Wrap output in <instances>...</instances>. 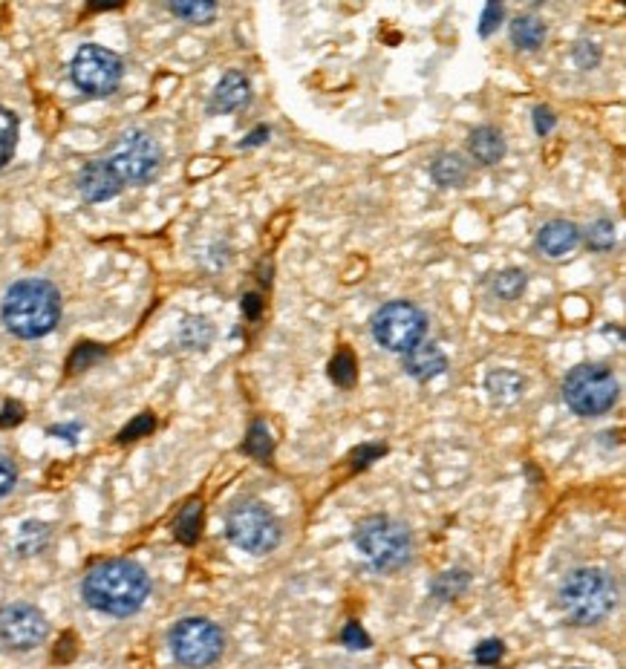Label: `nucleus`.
Listing matches in <instances>:
<instances>
[{"instance_id":"obj_1","label":"nucleus","mask_w":626,"mask_h":669,"mask_svg":"<svg viewBox=\"0 0 626 669\" xmlns=\"http://www.w3.org/2000/svg\"><path fill=\"white\" fill-rule=\"evenodd\" d=\"M81 595L90 609L127 618L136 615L151 595V577L133 560H104L87 571Z\"/></svg>"},{"instance_id":"obj_2","label":"nucleus","mask_w":626,"mask_h":669,"mask_svg":"<svg viewBox=\"0 0 626 669\" xmlns=\"http://www.w3.org/2000/svg\"><path fill=\"white\" fill-rule=\"evenodd\" d=\"M3 326L24 341H35L50 335L61 321V295L50 280L26 277L9 286L0 306Z\"/></svg>"},{"instance_id":"obj_3","label":"nucleus","mask_w":626,"mask_h":669,"mask_svg":"<svg viewBox=\"0 0 626 669\" xmlns=\"http://www.w3.org/2000/svg\"><path fill=\"white\" fill-rule=\"evenodd\" d=\"M618 583L606 569H575L560 583V609L575 626H595L612 615Z\"/></svg>"},{"instance_id":"obj_4","label":"nucleus","mask_w":626,"mask_h":669,"mask_svg":"<svg viewBox=\"0 0 626 669\" xmlns=\"http://www.w3.org/2000/svg\"><path fill=\"white\" fill-rule=\"evenodd\" d=\"M355 548L378 571L401 569L413 554V537L390 517H367L355 525Z\"/></svg>"},{"instance_id":"obj_5","label":"nucleus","mask_w":626,"mask_h":669,"mask_svg":"<svg viewBox=\"0 0 626 669\" xmlns=\"http://www.w3.org/2000/svg\"><path fill=\"white\" fill-rule=\"evenodd\" d=\"M563 398L577 416L595 419L615 407L618 401V381L612 370L601 364H580L563 381Z\"/></svg>"},{"instance_id":"obj_6","label":"nucleus","mask_w":626,"mask_h":669,"mask_svg":"<svg viewBox=\"0 0 626 669\" xmlns=\"http://www.w3.org/2000/svg\"><path fill=\"white\" fill-rule=\"evenodd\" d=\"M223 649H226L223 629L205 618L179 620L171 632V652L176 664L188 669H205L217 664Z\"/></svg>"},{"instance_id":"obj_7","label":"nucleus","mask_w":626,"mask_h":669,"mask_svg":"<svg viewBox=\"0 0 626 669\" xmlns=\"http://www.w3.org/2000/svg\"><path fill=\"white\" fill-rule=\"evenodd\" d=\"M425 312L407 300H390L373 315V338L390 352H410L425 341Z\"/></svg>"},{"instance_id":"obj_8","label":"nucleus","mask_w":626,"mask_h":669,"mask_svg":"<svg viewBox=\"0 0 626 669\" xmlns=\"http://www.w3.org/2000/svg\"><path fill=\"white\" fill-rule=\"evenodd\" d=\"M125 64L122 58L99 44H84L70 61V78L87 96H110L122 84Z\"/></svg>"},{"instance_id":"obj_9","label":"nucleus","mask_w":626,"mask_h":669,"mask_svg":"<svg viewBox=\"0 0 626 669\" xmlns=\"http://www.w3.org/2000/svg\"><path fill=\"white\" fill-rule=\"evenodd\" d=\"M228 540L249 554H269L280 543V522L263 502H243L226 520Z\"/></svg>"},{"instance_id":"obj_10","label":"nucleus","mask_w":626,"mask_h":669,"mask_svg":"<svg viewBox=\"0 0 626 669\" xmlns=\"http://www.w3.org/2000/svg\"><path fill=\"white\" fill-rule=\"evenodd\" d=\"M107 165L119 176L122 185H145V182H151L162 165V148L148 133L127 130L113 153L107 156Z\"/></svg>"},{"instance_id":"obj_11","label":"nucleus","mask_w":626,"mask_h":669,"mask_svg":"<svg viewBox=\"0 0 626 669\" xmlns=\"http://www.w3.org/2000/svg\"><path fill=\"white\" fill-rule=\"evenodd\" d=\"M50 635L44 612L32 603H9L0 609V644L12 652H29Z\"/></svg>"},{"instance_id":"obj_12","label":"nucleus","mask_w":626,"mask_h":669,"mask_svg":"<svg viewBox=\"0 0 626 669\" xmlns=\"http://www.w3.org/2000/svg\"><path fill=\"white\" fill-rule=\"evenodd\" d=\"M125 185L119 182V176L110 171L107 159H99V162H90L81 168L78 174V194L87 199V202H107L113 199Z\"/></svg>"},{"instance_id":"obj_13","label":"nucleus","mask_w":626,"mask_h":669,"mask_svg":"<svg viewBox=\"0 0 626 669\" xmlns=\"http://www.w3.org/2000/svg\"><path fill=\"white\" fill-rule=\"evenodd\" d=\"M249 96H251L249 78L243 73H237V70H231V73L223 75L220 84L214 87V96H211L208 110H211V113H234V110H240V107L249 104Z\"/></svg>"},{"instance_id":"obj_14","label":"nucleus","mask_w":626,"mask_h":669,"mask_svg":"<svg viewBox=\"0 0 626 669\" xmlns=\"http://www.w3.org/2000/svg\"><path fill=\"white\" fill-rule=\"evenodd\" d=\"M448 370V358L436 344H416L410 352H404V372L416 381H430Z\"/></svg>"},{"instance_id":"obj_15","label":"nucleus","mask_w":626,"mask_h":669,"mask_svg":"<svg viewBox=\"0 0 626 669\" xmlns=\"http://www.w3.org/2000/svg\"><path fill=\"white\" fill-rule=\"evenodd\" d=\"M577 243H580V228L569 220H551L540 228L537 237V246L549 257H566L569 251H575Z\"/></svg>"},{"instance_id":"obj_16","label":"nucleus","mask_w":626,"mask_h":669,"mask_svg":"<svg viewBox=\"0 0 626 669\" xmlns=\"http://www.w3.org/2000/svg\"><path fill=\"white\" fill-rule=\"evenodd\" d=\"M468 148H471V156L482 165H497L505 156V139L497 127H476L468 139Z\"/></svg>"},{"instance_id":"obj_17","label":"nucleus","mask_w":626,"mask_h":669,"mask_svg":"<svg viewBox=\"0 0 626 669\" xmlns=\"http://www.w3.org/2000/svg\"><path fill=\"white\" fill-rule=\"evenodd\" d=\"M485 390L494 404H514L523 398V390H526V381L523 375H517L514 370H497L488 375L485 381Z\"/></svg>"},{"instance_id":"obj_18","label":"nucleus","mask_w":626,"mask_h":669,"mask_svg":"<svg viewBox=\"0 0 626 669\" xmlns=\"http://www.w3.org/2000/svg\"><path fill=\"white\" fill-rule=\"evenodd\" d=\"M50 540H52V528L47 522L29 520L24 522L21 531H18L15 551H18L21 557H35V554H41L44 548L50 546Z\"/></svg>"},{"instance_id":"obj_19","label":"nucleus","mask_w":626,"mask_h":669,"mask_svg":"<svg viewBox=\"0 0 626 669\" xmlns=\"http://www.w3.org/2000/svg\"><path fill=\"white\" fill-rule=\"evenodd\" d=\"M430 174L445 188H459L468 179V162L459 153H442V156H436Z\"/></svg>"},{"instance_id":"obj_20","label":"nucleus","mask_w":626,"mask_h":669,"mask_svg":"<svg viewBox=\"0 0 626 669\" xmlns=\"http://www.w3.org/2000/svg\"><path fill=\"white\" fill-rule=\"evenodd\" d=\"M511 41L526 52L540 50L543 41H546V24L537 21V18H531V15H523V18H517L511 24Z\"/></svg>"},{"instance_id":"obj_21","label":"nucleus","mask_w":626,"mask_h":669,"mask_svg":"<svg viewBox=\"0 0 626 669\" xmlns=\"http://www.w3.org/2000/svg\"><path fill=\"white\" fill-rule=\"evenodd\" d=\"M200 528H202V505L200 502H188L179 517H176V540L185 543V546H194L200 540Z\"/></svg>"},{"instance_id":"obj_22","label":"nucleus","mask_w":626,"mask_h":669,"mask_svg":"<svg viewBox=\"0 0 626 669\" xmlns=\"http://www.w3.org/2000/svg\"><path fill=\"white\" fill-rule=\"evenodd\" d=\"M15 148H18V116L0 107V168L15 156Z\"/></svg>"},{"instance_id":"obj_23","label":"nucleus","mask_w":626,"mask_h":669,"mask_svg":"<svg viewBox=\"0 0 626 669\" xmlns=\"http://www.w3.org/2000/svg\"><path fill=\"white\" fill-rule=\"evenodd\" d=\"M468 571L456 569V571H445L433 580V595L439 600H453L456 595H462L468 589Z\"/></svg>"},{"instance_id":"obj_24","label":"nucleus","mask_w":626,"mask_h":669,"mask_svg":"<svg viewBox=\"0 0 626 669\" xmlns=\"http://www.w3.org/2000/svg\"><path fill=\"white\" fill-rule=\"evenodd\" d=\"M243 450H246L249 456H254V459H260V462L272 459V433H269V427L263 422L251 424Z\"/></svg>"},{"instance_id":"obj_25","label":"nucleus","mask_w":626,"mask_h":669,"mask_svg":"<svg viewBox=\"0 0 626 669\" xmlns=\"http://www.w3.org/2000/svg\"><path fill=\"white\" fill-rule=\"evenodd\" d=\"M526 289V274L520 269H505L494 277V295L500 300H517Z\"/></svg>"},{"instance_id":"obj_26","label":"nucleus","mask_w":626,"mask_h":669,"mask_svg":"<svg viewBox=\"0 0 626 669\" xmlns=\"http://www.w3.org/2000/svg\"><path fill=\"white\" fill-rule=\"evenodd\" d=\"M329 378H332L338 387H352V384H355L358 367H355V358H352L347 349L338 352V355L332 358V364H329Z\"/></svg>"},{"instance_id":"obj_27","label":"nucleus","mask_w":626,"mask_h":669,"mask_svg":"<svg viewBox=\"0 0 626 669\" xmlns=\"http://www.w3.org/2000/svg\"><path fill=\"white\" fill-rule=\"evenodd\" d=\"M168 9L174 12L176 18L191 21V24H208L214 18V12H217L214 3H197V0L194 3H171Z\"/></svg>"},{"instance_id":"obj_28","label":"nucleus","mask_w":626,"mask_h":669,"mask_svg":"<svg viewBox=\"0 0 626 669\" xmlns=\"http://www.w3.org/2000/svg\"><path fill=\"white\" fill-rule=\"evenodd\" d=\"M211 341V326L205 318H188L182 323V344L191 349H205Z\"/></svg>"},{"instance_id":"obj_29","label":"nucleus","mask_w":626,"mask_h":669,"mask_svg":"<svg viewBox=\"0 0 626 669\" xmlns=\"http://www.w3.org/2000/svg\"><path fill=\"white\" fill-rule=\"evenodd\" d=\"M586 243H589V248H595V251L612 248V243H615V225L609 223V220H598V223L589 228Z\"/></svg>"},{"instance_id":"obj_30","label":"nucleus","mask_w":626,"mask_h":669,"mask_svg":"<svg viewBox=\"0 0 626 669\" xmlns=\"http://www.w3.org/2000/svg\"><path fill=\"white\" fill-rule=\"evenodd\" d=\"M502 655H505V646L497 638H488V641H482V644L474 649V661L476 664H482V667H494V664H500Z\"/></svg>"},{"instance_id":"obj_31","label":"nucleus","mask_w":626,"mask_h":669,"mask_svg":"<svg viewBox=\"0 0 626 669\" xmlns=\"http://www.w3.org/2000/svg\"><path fill=\"white\" fill-rule=\"evenodd\" d=\"M153 427H156V419H153L151 413H142V416H136L133 422L127 424L125 430L119 433V442H133V439H142V436H148Z\"/></svg>"},{"instance_id":"obj_32","label":"nucleus","mask_w":626,"mask_h":669,"mask_svg":"<svg viewBox=\"0 0 626 669\" xmlns=\"http://www.w3.org/2000/svg\"><path fill=\"white\" fill-rule=\"evenodd\" d=\"M101 355H104V349L96 347V344H81V347L70 355V370L78 372V370H87L93 361H99Z\"/></svg>"},{"instance_id":"obj_33","label":"nucleus","mask_w":626,"mask_h":669,"mask_svg":"<svg viewBox=\"0 0 626 669\" xmlns=\"http://www.w3.org/2000/svg\"><path fill=\"white\" fill-rule=\"evenodd\" d=\"M341 641H344V646H350V649H370V635H367V632H364V626H361V623H355V620L344 626Z\"/></svg>"},{"instance_id":"obj_34","label":"nucleus","mask_w":626,"mask_h":669,"mask_svg":"<svg viewBox=\"0 0 626 669\" xmlns=\"http://www.w3.org/2000/svg\"><path fill=\"white\" fill-rule=\"evenodd\" d=\"M15 482H18V471H15V465H12L6 456H0V499L12 494Z\"/></svg>"},{"instance_id":"obj_35","label":"nucleus","mask_w":626,"mask_h":669,"mask_svg":"<svg viewBox=\"0 0 626 669\" xmlns=\"http://www.w3.org/2000/svg\"><path fill=\"white\" fill-rule=\"evenodd\" d=\"M502 21V6L500 3H491V6H485V12H482V26H479V35H491Z\"/></svg>"},{"instance_id":"obj_36","label":"nucleus","mask_w":626,"mask_h":669,"mask_svg":"<svg viewBox=\"0 0 626 669\" xmlns=\"http://www.w3.org/2000/svg\"><path fill=\"white\" fill-rule=\"evenodd\" d=\"M384 450H387V447H384V445H364V447H358V450H355V456H352V459H355V468H367V465H370L373 459H378V456H384Z\"/></svg>"},{"instance_id":"obj_37","label":"nucleus","mask_w":626,"mask_h":669,"mask_svg":"<svg viewBox=\"0 0 626 669\" xmlns=\"http://www.w3.org/2000/svg\"><path fill=\"white\" fill-rule=\"evenodd\" d=\"M598 58H601V55H598V47H595V44H577L575 61L580 64V67H583V70L595 67V64H598Z\"/></svg>"},{"instance_id":"obj_38","label":"nucleus","mask_w":626,"mask_h":669,"mask_svg":"<svg viewBox=\"0 0 626 669\" xmlns=\"http://www.w3.org/2000/svg\"><path fill=\"white\" fill-rule=\"evenodd\" d=\"M551 127H554V113H551L549 107H537L534 110V130L540 136H546V133H551Z\"/></svg>"},{"instance_id":"obj_39","label":"nucleus","mask_w":626,"mask_h":669,"mask_svg":"<svg viewBox=\"0 0 626 669\" xmlns=\"http://www.w3.org/2000/svg\"><path fill=\"white\" fill-rule=\"evenodd\" d=\"M21 419H24V407L18 401H9L3 407V413H0V427H12V424L21 422Z\"/></svg>"},{"instance_id":"obj_40","label":"nucleus","mask_w":626,"mask_h":669,"mask_svg":"<svg viewBox=\"0 0 626 669\" xmlns=\"http://www.w3.org/2000/svg\"><path fill=\"white\" fill-rule=\"evenodd\" d=\"M78 433H81V424H55V427H50V436H58L64 442H76Z\"/></svg>"},{"instance_id":"obj_41","label":"nucleus","mask_w":626,"mask_h":669,"mask_svg":"<svg viewBox=\"0 0 626 669\" xmlns=\"http://www.w3.org/2000/svg\"><path fill=\"white\" fill-rule=\"evenodd\" d=\"M260 309H263V300L257 298V295H246V298H243V315H246V318L254 321V318L260 315Z\"/></svg>"},{"instance_id":"obj_42","label":"nucleus","mask_w":626,"mask_h":669,"mask_svg":"<svg viewBox=\"0 0 626 669\" xmlns=\"http://www.w3.org/2000/svg\"><path fill=\"white\" fill-rule=\"evenodd\" d=\"M266 139H269V127H257L249 139L243 142V148H254V145H260V142H266Z\"/></svg>"}]
</instances>
